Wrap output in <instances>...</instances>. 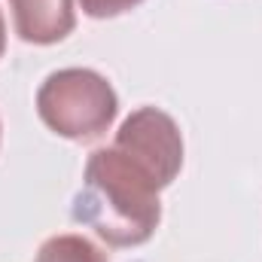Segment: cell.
<instances>
[{
	"mask_svg": "<svg viewBox=\"0 0 262 262\" xmlns=\"http://www.w3.org/2000/svg\"><path fill=\"white\" fill-rule=\"evenodd\" d=\"M162 189L165 183L143 162L116 143L101 146L85 162L73 216L110 247H140L162 223Z\"/></svg>",
	"mask_w": 262,
	"mask_h": 262,
	"instance_id": "cell-1",
	"label": "cell"
},
{
	"mask_svg": "<svg viewBox=\"0 0 262 262\" xmlns=\"http://www.w3.org/2000/svg\"><path fill=\"white\" fill-rule=\"evenodd\" d=\"M119 110V98L113 85L89 70V67H64L46 76L37 92L40 119L67 140H92L113 125Z\"/></svg>",
	"mask_w": 262,
	"mask_h": 262,
	"instance_id": "cell-2",
	"label": "cell"
},
{
	"mask_svg": "<svg viewBox=\"0 0 262 262\" xmlns=\"http://www.w3.org/2000/svg\"><path fill=\"white\" fill-rule=\"evenodd\" d=\"M113 143L137 162H143L165 186H171L183 168V134L177 122L159 107L134 110L116 131Z\"/></svg>",
	"mask_w": 262,
	"mask_h": 262,
	"instance_id": "cell-3",
	"label": "cell"
},
{
	"mask_svg": "<svg viewBox=\"0 0 262 262\" xmlns=\"http://www.w3.org/2000/svg\"><path fill=\"white\" fill-rule=\"evenodd\" d=\"M15 34L34 46L61 43L76 28L73 0H9Z\"/></svg>",
	"mask_w": 262,
	"mask_h": 262,
	"instance_id": "cell-4",
	"label": "cell"
},
{
	"mask_svg": "<svg viewBox=\"0 0 262 262\" xmlns=\"http://www.w3.org/2000/svg\"><path fill=\"white\" fill-rule=\"evenodd\" d=\"M34 262H107V253L82 235H55L40 247Z\"/></svg>",
	"mask_w": 262,
	"mask_h": 262,
	"instance_id": "cell-5",
	"label": "cell"
},
{
	"mask_svg": "<svg viewBox=\"0 0 262 262\" xmlns=\"http://www.w3.org/2000/svg\"><path fill=\"white\" fill-rule=\"evenodd\" d=\"M79 3L89 18H116L134 6H140L143 0H79Z\"/></svg>",
	"mask_w": 262,
	"mask_h": 262,
	"instance_id": "cell-6",
	"label": "cell"
},
{
	"mask_svg": "<svg viewBox=\"0 0 262 262\" xmlns=\"http://www.w3.org/2000/svg\"><path fill=\"white\" fill-rule=\"evenodd\" d=\"M3 49H6V25H3V15H0V58H3Z\"/></svg>",
	"mask_w": 262,
	"mask_h": 262,
	"instance_id": "cell-7",
	"label": "cell"
}]
</instances>
